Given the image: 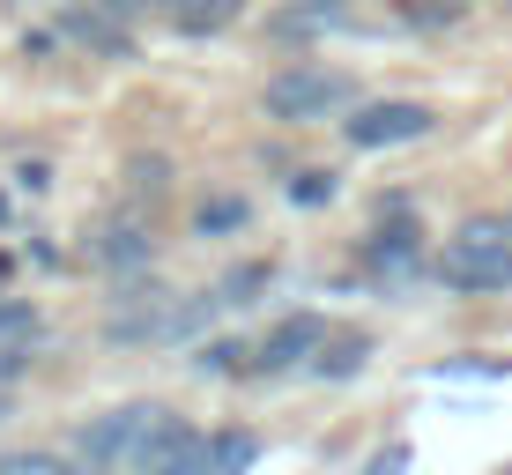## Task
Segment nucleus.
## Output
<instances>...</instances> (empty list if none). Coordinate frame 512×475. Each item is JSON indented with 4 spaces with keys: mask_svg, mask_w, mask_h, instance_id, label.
<instances>
[{
    "mask_svg": "<svg viewBox=\"0 0 512 475\" xmlns=\"http://www.w3.org/2000/svg\"><path fill=\"white\" fill-rule=\"evenodd\" d=\"M438 283L468 290V297L512 290V223H498V216L461 223V231L446 238V253H438Z\"/></svg>",
    "mask_w": 512,
    "mask_h": 475,
    "instance_id": "1",
    "label": "nucleus"
},
{
    "mask_svg": "<svg viewBox=\"0 0 512 475\" xmlns=\"http://www.w3.org/2000/svg\"><path fill=\"white\" fill-rule=\"evenodd\" d=\"M223 305L216 297H171V290H127V305H119L112 320V342H186L193 327L208 320V312Z\"/></svg>",
    "mask_w": 512,
    "mask_h": 475,
    "instance_id": "2",
    "label": "nucleus"
},
{
    "mask_svg": "<svg viewBox=\"0 0 512 475\" xmlns=\"http://www.w3.org/2000/svg\"><path fill=\"white\" fill-rule=\"evenodd\" d=\"M349 97H357V90H349L342 67H282V75L268 82V119H282V127H312V119L342 112Z\"/></svg>",
    "mask_w": 512,
    "mask_h": 475,
    "instance_id": "3",
    "label": "nucleus"
},
{
    "mask_svg": "<svg viewBox=\"0 0 512 475\" xmlns=\"http://www.w3.org/2000/svg\"><path fill=\"white\" fill-rule=\"evenodd\" d=\"M416 134H431V104H364L357 119H349V142L357 149H394V142H416Z\"/></svg>",
    "mask_w": 512,
    "mask_h": 475,
    "instance_id": "4",
    "label": "nucleus"
},
{
    "mask_svg": "<svg viewBox=\"0 0 512 475\" xmlns=\"http://www.w3.org/2000/svg\"><path fill=\"white\" fill-rule=\"evenodd\" d=\"M320 342H327V320H320V312H290V320L260 342L253 364H260V372H297L305 357H320Z\"/></svg>",
    "mask_w": 512,
    "mask_h": 475,
    "instance_id": "5",
    "label": "nucleus"
},
{
    "mask_svg": "<svg viewBox=\"0 0 512 475\" xmlns=\"http://www.w3.org/2000/svg\"><path fill=\"white\" fill-rule=\"evenodd\" d=\"M119 15H127V8H112V0H97V8H67V38H75V45H90V52H104V60H127V30H119Z\"/></svg>",
    "mask_w": 512,
    "mask_h": 475,
    "instance_id": "6",
    "label": "nucleus"
},
{
    "mask_svg": "<svg viewBox=\"0 0 512 475\" xmlns=\"http://www.w3.org/2000/svg\"><path fill=\"white\" fill-rule=\"evenodd\" d=\"M372 275H386V290H401V283L416 275V223H409V216H394V223L372 238Z\"/></svg>",
    "mask_w": 512,
    "mask_h": 475,
    "instance_id": "7",
    "label": "nucleus"
},
{
    "mask_svg": "<svg viewBox=\"0 0 512 475\" xmlns=\"http://www.w3.org/2000/svg\"><path fill=\"white\" fill-rule=\"evenodd\" d=\"M104 268H119V275H134V268H149V238H141V223L134 216H119L112 231H104Z\"/></svg>",
    "mask_w": 512,
    "mask_h": 475,
    "instance_id": "8",
    "label": "nucleus"
},
{
    "mask_svg": "<svg viewBox=\"0 0 512 475\" xmlns=\"http://www.w3.org/2000/svg\"><path fill=\"white\" fill-rule=\"evenodd\" d=\"M364 357H372V342H364V334H334V342H320L312 372H320V379H357Z\"/></svg>",
    "mask_w": 512,
    "mask_h": 475,
    "instance_id": "9",
    "label": "nucleus"
},
{
    "mask_svg": "<svg viewBox=\"0 0 512 475\" xmlns=\"http://www.w3.org/2000/svg\"><path fill=\"white\" fill-rule=\"evenodd\" d=\"M208 461H216V468H253V461H260V438L223 431V438H208Z\"/></svg>",
    "mask_w": 512,
    "mask_h": 475,
    "instance_id": "10",
    "label": "nucleus"
},
{
    "mask_svg": "<svg viewBox=\"0 0 512 475\" xmlns=\"http://www.w3.org/2000/svg\"><path fill=\"white\" fill-rule=\"evenodd\" d=\"M0 342L30 349V342H38V312H30V305H0Z\"/></svg>",
    "mask_w": 512,
    "mask_h": 475,
    "instance_id": "11",
    "label": "nucleus"
},
{
    "mask_svg": "<svg viewBox=\"0 0 512 475\" xmlns=\"http://www.w3.org/2000/svg\"><path fill=\"white\" fill-rule=\"evenodd\" d=\"M253 290H268V268H260V260H253V268H231V275H223V305H253Z\"/></svg>",
    "mask_w": 512,
    "mask_h": 475,
    "instance_id": "12",
    "label": "nucleus"
},
{
    "mask_svg": "<svg viewBox=\"0 0 512 475\" xmlns=\"http://www.w3.org/2000/svg\"><path fill=\"white\" fill-rule=\"evenodd\" d=\"M238 223H245V201H231V193H223V201H201V231H208V238L238 231Z\"/></svg>",
    "mask_w": 512,
    "mask_h": 475,
    "instance_id": "13",
    "label": "nucleus"
},
{
    "mask_svg": "<svg viewBox=\"0 0 512 475\" xmlns=\"http://www.w3.org/2000/svg\"><path fill=\"white\" fill-rule=\"evenodd\" d=\"M127 179H134V193H149V201H156V193L171 186V164H164V156H134Z\"/></svg>",
    "mask_w": 512,
    "mask_h": 475,
    "instance_id": "14",
    "label": "nucleus"
},
{
    "mask_svg": "<svg viewBox=\"0 0 512 475\" xmlns=\"http://www.w3.org/2000/svg\"><path fill=\"white\" fill-rule=\"evenodd\" d=\"M290 201H297V208L334 201V171H297V179H290Z\"/></svg>",
    "mask_w": 512,
    "mask_h": 475,
    "instance_id": "15",
    "label": "nucleus"
},
{
    "mask_svg": "<svg viewBox=\"0 0 512 475\" xmlns=\"http://www.w3.org/2000/svg\"><path fill=\"white\" fill-rule=\"evenodd\" d=\"M461 8H468V0H409V8H401V15L431 30V23H461Z\"/></svg>",
    "mask_w": 512,
    "mask_h": 475,
    "instance_id": "16",
    "label": "nucleus"
},
{
    "mask_svg": "<svg viewBox=\"0 0 512 475\" xmlns=\"http://www.w3.org/2000/svg\"><path fill=\"white\" fill-rule=\"evenodd\" d=\"M0 468H8V475H52L60 453H0Z\"/></svg>",
    "mask_w": 512,
    "mask_h": 475,
    "instance_id": "17",
    "label": "nucleus"
},
{
    "mask_svg": "<svg viewBox=\"0 0 512 475\" xmlns=\"http://www.w3.org/2000/svg\"><path fill=\"white\" fill-rule=\"evenodd\" d=\"M238 357H245L238 342H208V349H201L193 364H201V372H238Z\"/></svg>",
    "mask_w": 512,
    "mask_h": 475,
    "instance_id": "18",
    "label": "nucleus"
},
{
    "mask_svg": "<svg viewBox=\"0 0 512 475\" xmlns=\"http://www.w3.org/2000/svg\"><path fill=\"white\" fill-rule=\"evenodd\" d=\"M305 8H312V15H334V0H305Z\"/></svg>",
    "mask_w": 512,
    "mask_h": 475,
    "instance_id": "19",
    "label": "nucleus"
},
{
    "mask_svg": "<svg viewBox=\"0 0 512 475\" xmlns=\"http://www.w3.org/2000/svg\"><path fill=\"white\" fill-rule=\"evenodd\" d=\"M112 8H149V0H112Z\"/></svg>",
    "mask_w": 512,
    "mask_h": 475,
    "instance_id": "20",
    "label": "nucleus"
}]
</instances>
